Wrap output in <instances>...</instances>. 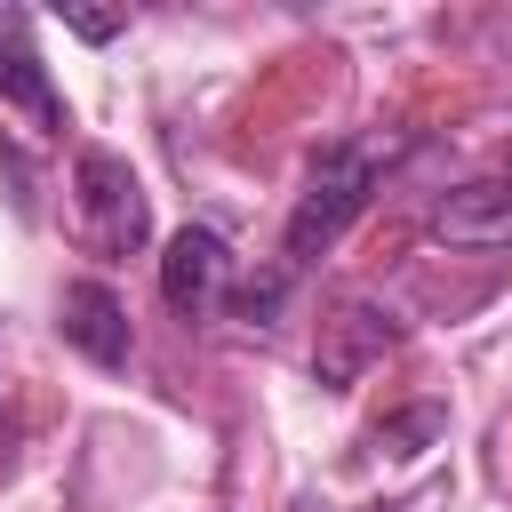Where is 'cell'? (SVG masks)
I'll list each match as a JSON object with an SVG mask.
<instances>
[{
	"instance_id": "6da1fadb",
	"label": "cell",
	"mask_w": 512,
	"mask_h": 512,
	"mask_svg": "<svg viewBox=\"0 0 512 512\" xmlns=\"http://www.w3.org/2000/svg\"><path fill=\"white\" fill-rule=\"evenodd\" d=\"M384 160H392V144H368V136H344V144H320V152H312L304 192H296V208H288V264L320 256V248L368 208Z\"/></svg>"
},
{
	"instance_id": "7a4b0ae2",
	"label": "cell",
	"mask_w": 512,
	"mask_h": 512,
	"mask_svg": "<svg viewBox=\"0 0 512 512\" xmlns=\"http://www.w3.org/2000/svg\"><path fill=\"white\" fill-rule=\"evenodd\" d=\"M72 208L96 256H136L152 240V200L136 184V168L120 152H80L72 160Z\"/></svg>"
},
{
	"instance_id": "3957f363",
	"label": "cell",
	"mask_w": 512,
	"mask_h": 512,
	"mask_svg": "<svg viewBox=\"0 0 512 512\" xmlns=\"http://www.w3.org/2000/svg\"><path fill=\"white\" fill-rule=\"evenodd\" d=\"M224 288H232V248H224L208 224H184V232L168 240V256H160V296H168L184 320H200V312L224 304Z\"/></svg>"
},
{
	"instance_id": "277c9868",
	"label": "cell",
	"mask_w": 512,
	"mask_h": 512,
	"mask_svg": "<svg viewBox=\"0 0 512 512\" xmlns=\"http://www.w3.org/2000/svg\"><path fill=\"white\" fill-rule=\"evenodd\" d=\"M56 328H64V344L72 352H88L96 368H128V304L104 288V280H72L64 296H56Z\"/></svg>"
},
{
	"instance_id": "5b68a950",
	"label": "cell",
	"mask_w": 512,
	"mask_h": 512,
	"mask_svg": "<svg viewBox=\"0 0 512 512\" xmlns=\"http://www.w3.org/2000/svg\"><path fill=\"white\" fill-rule=\"evenodd\" d=\"M392 336H400V328H392V312H376V304H336V320L320 328V360H312V368H320V384H328V392L360 384V376L392 352Z\"/></svg>"
},
{
	"instance_id": "8992f818",
	"label": "cell",
	"mask_w": 512,
	"mask_h": 512,
	"mask_svg": "<svg viewBox=\"0 0 512 512\" xmlns=\"http://www.w3.org/2000/svg\"><path fill=\"white\" fill-rule=\"evenodd\" d=\"M432 232H440V240H456V248H504V240H512V160H504V176L456 184V192L440 200Z\"/></svg>"
},
{
	"instance_id": "52a82bcc",
	"label": "cell",
	"mask_w": 512,
	"mask_h": 512,
	"mask_svg": "<svg viewBox=\"0 0 512 512\" xmlns=\"http://www.w3.org/2000/svg\"><path fill=\"white\" fill-rule=\"evenodd\" d=\"M16 32H24V16L8 8V48H0V96H8V104H24L40 136H56V128H64V104H56V88H48L40 56H32V48L16 40Z\"/></svg>"
},
{
	"instance_id": "ba28073f",
	"label": "cell",
	"mask_w": 512,
	"mask_h": 512,
	"mask_svg": "<svg viewBox=\"0 0 512 512\" xmlns=\"http://www.w3.org/2000/svg\"><path fill=\"white\" fill-rule=\"evenodd\" d=\"M432 432H440V408H408V416H384V424H376V448H392V456H416Z\"/></svg>"
},
{
	"instance_id": "9c48e42d",
	"label": "cell",
	"mask_w": 512,
	"mask_h": 512,
	"mask_svg": "<svg viewBox=\"0 0 512 512\" xmlns=\"http://www.w3.org/2000/svg\"><path fill=\"white\" fill-rule=\"evenodd\" d=\"M280 296H288V264H280V272H256V280H240L232 312H240V320H272V312H280Z\"/></svg>"
},
{
	"instance_id": "30bf717a",
	"label": "cell",
	"mask_w": 512,
	"mask_h": 512,
	"mask_svg": "<svg viewBox=\"0 0 512 512\" xmlns=\"http://www.w3.org/2000/svg\"><path fill=\"white\" fill-rule=\"evenodd\" d=\"M64 24H72L80 40H112V32H120V16H104V8H72Z\"/></svg>"
},
{
	"instance_id": "8fae6325",
	"label": "cell",
	"mask_w": 512,
	"mask_h": 512,
	"mask_svg": "<svg viewBox=\"0 0 512 512\" xmlns=\"http://www.w3.org/2000/svg\"><path fill=\"white\" fill-rule=\"evenodd\" d=\"M368 512H408V504H368Z\"/></svg>"
},
{
	"instance_id": "7c38bea8",
	"label": "cell",
	"mask_w": 512,
	"mask_h": 512,
	"mask_svg": "<svg viewBox=\"0 0 512 512\" xmlns=\"http://www.w3.org/2000/svg\"><path fill=\"white\" fill-rule=\"evenodd\" d=\"M296 512H328V504H296Z\"/></svg>"
}]
</instances>
